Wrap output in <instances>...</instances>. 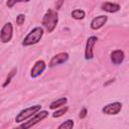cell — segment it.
<instances>
[{"mask_svg":"<svg viewBox=\"0 0 129 129\" xmlns=\"http://www.w3.org/2000/svg\"><path fill=\"white\" fill-rule=\"evenodd\" d=\"M58 22V15L57 12L52 10V9H48L45 14L43 15L41 24L43 25V27L46 29L47 32H52L53 29L55 28L56 24Z\"/></svg>","mask_w":129,"mask_h":129,"instance_id":"1","label":"cell"},{"mask_svg":"<svg viewBox=\"0 0 129 129\" xmlns=\"http://www.w3.org/2000/svg\"><path fill=\"white\" fill-rule=\"evenodd\" d=\"M42 35H43V28L40 27V26L34 27V28L24 37V39L22 40V45H23V46H29V45L35 44V43H37V42L41 39Z\"/></svg>","mask_w":129,"mask_h":129,"instance_id":"2","label":"cell"},{"mask_svg":"<svg viewBox=\"0 0 129 129\" xmlns=\"http://www.w3.org/2000/svg\"><path fill=\"white\" fill-rule=\"evenodd\" d=\"M41 109V105H34L32 107H29V108H26L22 111H20V113L16 116L15 118V121L17 123H20V122H23L25 120H27L28 118L32 117L35 113H37L38 111H40Z\"/></svg>","mask_w":129,"mask_h":129,"instance_id":"3","label":"cell"},{"mask_svg":"<svg viewBox=\"0 0 129 129\" xmlns=\"http://www.w3.org/2000/svg\"><path fill=\"white\" fill-rule=\"evenodd\" d=\"M47 115H48V112H47V111H38L37 113H35V114L30 118L29 121H27V122L21 124L20 127H21V128H29V127L35 125L36 123H38L39 121L43 120L44 118H46Z\"/></svg>","mask_w":129,"mask_h":129,"instance_id":"4","label":"cell"},{"mask_svg":"<svg viewBox=\"0 0 129 129\" xmlns=\"http://www.w3.org/2000/svg\"><path fill=\"white\" fill-rule=\"evenodd\" d=\"M12 34H13L12 24L10 22L4 24V26L2 27V29L0 31V40H1V42H3V43L9 42L12 38Z\"/></svg>","mask_w":129,"mask_h":129,"instance_id":"5","label":"cell"},{"mask_svg":"<svg viewBox=\"0 0 129 129\" xmlns=\"http://www.w3.org/2000/svg\"><path fill=\"white\" fill-rule=\"evenodd\" d=\"M121 109H122V104L119 102H114L103 107L102 112L107 115H116L121 111Z\"/></svg>","mask_w":129,"mask_h":129,"instance_id":"6","label":"cell"},{"mask_svg":"<svg viewBox=\"0 0 129 129\" xmlns=\"http://www.w3.org/2000/svg\"><path fill=\"white\" fill-rule=\"evenodd\" d=\"M97 40H98V37L97 36H90L87 39L86 48H85V58L86 59H92L94 57V54H93V46L97 42Z\"/></svg>","mask_w":129,"mask_h":129,"instance_id":"7","label":"cell"},{"mask_svg":"<svg viewBox=\"0 0 129 129\" xmlns=\"http://www.w3.org/2000/svg\"><path fill=\"white\" fill-rule=\"evenodd\" d=\"M69 59V53L67 52H59L57 54H55L49 61V68H53L57 64H61L63 62H66Z\"/></svg>","mask_w":129,"mask_h":129,"instance_id":"8","label":"cell"},{"mask_svg":"<svg viewBox=\"0 0 129 129\" xmlns=\"http://www.w3.org/2000/svg\"><path fill=\"white\" fill-rule=\"evenodd\" d=\"M45 68H46V64L43 60H37L31 69V73H30L31 78H37L38 76H40L45 70Z\"/></svg>","mask_w":129,"mask_h":129,"instance_id":"9","label":"cell"},{"mask_svg":"<svg viewBox=\"0 0 129 129\" xmlns=\"http://www.w3.org/2000/svg\"><path fill=\"white\" fill-rule=\"evenodd\" d=\"M108 20V17L106 15H100L95 17L92 21H91V28L94 30H97L99 28H101Z\"/></svg>","mask_w":129,"mask_h":129,"instance_id":"10","label":"cell"},{"mask_svg":"<svg viewBox=\"0 0 129 129\" xmlns=\"http://www.w3.org/2000/svg\"><path fill=\"white\" fill-rule=\"evenodd\" d=\"M124 57H125V54L123 50H120V49L114 50L111 53V60L114 64H120L124 60Z\"/></svg>","mask_w":129,"mask_h":129,"instance_id":"11","label":"cell"},{"mask_svg":"<svg viewBox=\"0 0 129 129\" xmlns=\"http://www.w3.org/2000/svg\"><path fill=\"white\" fill-rule=\"evenodd\" d=\"M101 9L104 11H107L109 13H115L120 10V5L117 3H111V2H105L101 5Z\"/></svg>","mask_w":129,"mask_h":129,"instance_id":"12","label":"cell"},{"mask_svg":"<svg viewBox=\"0 0 129 129\" xmlns=\"http://www.w3.org/2000/svg\"><path fill=\"white\" fill-rule=\"evenodd\" d=\"M67 102H68V99H67L66 97L60 98V99H57V100L53 101V102L49 105V108L52 109V110H53V109H56V108H58V107H61V106L66 105Z\"/></svg>","mask_w":129,"mask_h":129,"instance_id":"13","label":"cell"},{"mask_svg":"<svg viewBox=\"0 0 129 129\" xmlns=\"http://www.w3.org/2000/svg\"><path fill=\"white\" fill-rule=\"evenodd\" d=\"M85 15H86V13H85V11L82 10V9H76V10L72 11V17L75 18V19H77V20L83 19V18L85 17Z\"/></svg>","mask_w":129,"mask_h":129,"instance_id":"14","label":"cell"},{"mask_svg":"<svg viewBox=\"0 0 129 129\" xmlns=\"http://www.w3.org/2000/svg\"><path fill=\"white\" fill-rule=\"evenodd\" d=\"M74 127V121L69 119L67 121H64L63 123H61L59 126H58V129H72Z\"/></svg>","mask_w":129,"mask_h":129,"instance_id":"15","label":"cell"},{"mask_svg":"<svg viewBox=\"0 0 129 129\" xmlns=\"http://www.w3.org/2000/svg\"><path fill=\"white\" fill-rule=\"evenodd\" d=\"M67 111H68V107H67V106H64V107H62L61 109L56 110L55 112H53V113H52V117H54V118H58V117L62 116Z\"/></svg>","mask_w":129,"mask_h":129,"instance_id":"16","label":"cell"},{"mask_svg":"<svg viewBox=\"0 0 129 129\" xmlns=\"http://www.w3.org/2000/svg\"><path fill=\"white\" fill-rule=\"evenodd\" d=\"M30 0H7L6 5L8 8H12L16 3H21V2H29Z\"/></svg>","mask_w":129,"mask_h":129,"instance_id":"17","label":"cell"},{"mask_svg":"<svg viewBox=\"0 0 129 129\" xmlns=\"http://www.w3.org/2000/svg\"><path fill=\"white\" fill-rule=\"evenodd\" d=\"M16 72H17V70H16V68H14L10 73H9V75L7 76V78H6V81H5V83L3 84V87H6L9 83H10V81H11V79H12V77L16 74Z\"/></svg>","mask_w":129,"mask_h":129,"instance_id":"18","label":"cell"},{"mask_svg":"<svg viewBox=\"0 0 129 129\" xmlns=\"http://www.w3.org/2000/svg\"><path fill=\"white\" fill-rule=\"evenodd\" d=\"M24 20H25V15L24 14H19L16 17V23L18 25H22L24 23Z\"/></svg>","mask_w":129,"mask_h":129,"instance_id":"19","label":"cell"},{"mask_svg":"<svg viewBox=\"0 0 129 129\" xmlns=\"http://www.w3.org/2000/svg\"><path fill=\"white\" fill-rule=\"evenodd\" d=\"M87 109L86 108H83L82 110H81V112H80V114H79V117L81 118V119H84L86 116H87Z\"/></svg>","mask_w":129,"mask_h":129,"instance_id":"20","label":"cell"},{"mask_svg":"<svg viewBox=\"0 0 129 129\" xmlns=\"http://www.w3.org/2000/svg\"><path fill=\"white\" fill-rule=\"evenodd\" d=\"M62 3H63V0H58V2L55 4V7H56V9H59Z\"/></svg>","mask_w":129,"mask_h":129,"instance_id":"21","label":"cell"}]
</instances>
